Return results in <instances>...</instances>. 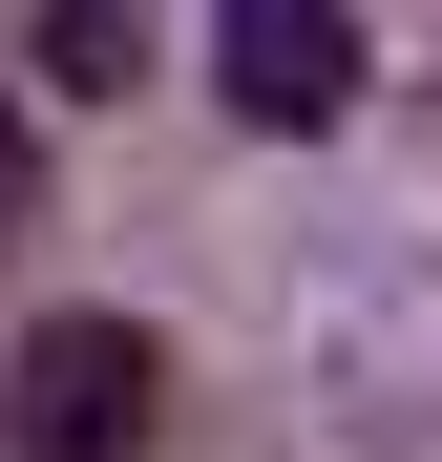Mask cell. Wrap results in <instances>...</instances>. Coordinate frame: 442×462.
<instances>
[{"instance_id": "7a4b0ae2", "label": "cell", "mask_w": 442, "mask_h": 462, "mask_svg": "<svg viewBox=\"0 0 442 462\" xmlns=\"http://www.w3.org/2000/svg\"><path fill=\"white\" fill-rule=\"evenodd\" d=\"M211 85H232V126H274V147L358 126V0H211Z\"/></svg>"}, {"instance_id": "277c9868", "label": "cell", "mask_w": 442, "mask_h": 462, "mask_svg": "<svg viewBox=\"0 0 442 462\" xmlns=\"http://www.w3.org/2000/svg\"><path fill=\"white\" fill-rule=\"evenodd\" d=\"M42 231V106H0V253Z\"/></svg>"}, {"instance_id": "3957f363", "label": "cell", "mask_w": 442, "mask_h": 462, "mask_svg": "<svg viewBox=\"0 0 442 462\" xmlns=\"http://www.w3.org/2000/svg\"><path fill=\"white\" fill-rule=\"evenodd\" d=\"M42 85L63 106H127L147 85V0H42Z\"/></svg>"}, {"instance_id": "6da1fadb", "label": "cell", "mask_w": 442, "mask_h": 462, "mask_svg": "<svg viewBox=\"0 0 442 462\" xmlns=\"http://www.w3.org/2000/svg\"><path fill=\"white\" fill-rule=\"evenodd\" d=\"M0 441H22V462H147V441H169L147 316H42L22 357H0Z\"/></svg>"}]
</instances>
